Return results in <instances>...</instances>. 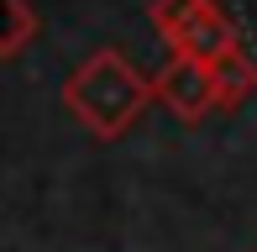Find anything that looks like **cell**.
<instances>
[{"instance_id": "6da1fadb", "label": "cell", "mask_w": 257, "mask_h": 252, "mask_svg": "<svg viewBox=\"0 0 257 252\" xmlns=\"http://www.w3.org/2000/svg\"><path fill=\"white\" fill-rule=\"evenodd\" d=\"M153 100H158V84L115 48L89 53V58L63 79V110L84 126L89 137H100V142H115L126 126H137V116H142Z\"/></svg>"}, {"instance_id": "3957f363", "label": "cell", "mask_w": 257, "mask_h": 252, "mask_svg": "<svg viewBox=\"0 0 257 252\" xmlns=\"http://www.w3.org/2000/svg\"><path fill=\"white\" fill-rule=\"evenodd\" d=\"M153 84H158V100L173 110L184 126H194V121H205L210 110H220V100H215V74H210V63H194V58H168L153 74Z\"/></svg>"}, {"instance_id": "277c9868", "label": "cell", "mask_w": 257, "mask_h": 252, "mask_svg": "<svg viewBox=\"0 0 257 252\" xmlns=\"http://www.w3.org/2000/svg\"><path fill=\"white\" fill-rule=\"evenodd\" d=\"M210 74H215L220 110H236V105H247V100L257 95V58L247 48H236V53H226L220 63H210Z\"/></svg>"}, {"instance_id": "7a4b0ae2", "label": "cell", "mask_w": 257, "mask_h": 252, "mask_svg": "<svg viewBox=\"0 0 257 252\" xmlns=\"http://www.w3.org/2000/svg\"><path fill=\"white\" fill-rule=\"evenodd\" d=\"M158 37L173 48V58H194V63H220L226 53L241 48L236 21L215 6V0H153L147 6Z\"/></svg>"}, {"instance_id": "5b68a950", "label": "cell", "mask_w": 257, "mask_h": 252, "mask_svg": "<svg viewBox=\"0 0 257 252\" xmlns=\"http://www.w3.org/2000/svg\"><path fill=\"white\" fill-rule=\"evenodd\" d=\"M37 37V11L27 0H0V58H16Z\"/></svg>"}]
</instances>
